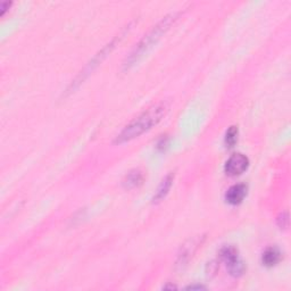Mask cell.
Wrapping results in <instances>:
<instances>
[{
  "mask_svg": "<svg viewBox=\"0 0 291 291\" xmlns=\"http://www.w3.org/2000/svg\"><path fill=\"white\" fill-rule=\"evenodd\" d=\"M188 289L194 290V289H205V288H204V287H201V286H190V287H188Z\"/></svg>",
  "mask_w": 291,
  "mask_h": 291,
  "instance_id": "cell-12",
  "label": "cell"
},
{
  "mask_svg": "<svg viewBox=\"0 0 291 291\" xmlns=\"http://www.w3.org/2000/svg\"><path fill=\"white\" fill-rule=\"evenodd\" d=\"M10 6V2H2L1 5H0V9H1V15L5 14V11L7 10V8H9Z\"/></svg>",
  "mask_w": 291,
  "mask_h": 291,
  "instance_id": "cell-11",
  "label": "cell"
},
{
  "mask_svg": "<svg viewBox=\"0 0 291 291\" xmlns=\"http://www.w3.org/2000/svg\"><path fill=\"white\" fill-rule=\"evenodd\" d=\"M173 180H174L173 173L167 174L166 177L163 179L162 183L159 185L158 189H157L155 196H154V202L162 201L163 199L166 197V194H168V191H170L171 187H172V183H173Z\"/></svg>",
  "mask_w": 291,
  "mask_h": 291,
  "instance_id": "cell-6",
  "label": "cell"
},
{
  "mask_svg": "<svg viewBox=\"0 0 291 291\" xmlns=\"http://www.w3.org/2000/svg\"><path fill=\"white\" fill-rule=\"evenodd\" d=\"M278 224H279V227H280L281 229L282 228L286 229L287 227H288V224H289L288 213L285 212V213H282V214H280V215H279V217H278Z\"/></svg>",
  "mask_w": 291,
  "mask_h": 291,
  "instance_id": "cell-10",
  "label": "cell"
},
{
  "mask_svg": "<svg viewBox=\"0 0 291 291\" xmlns=\"http://www.w3.org/2000/svg\"><path fill=\"white\" fill-rule=\"evenodd\" d=\"M175 20H177V16L173 14L170 15V16H166L158 25H156L147 36H145L144 39L136 46V48L133 49L131 53H130V56L126 58L124 67L130 68L132 65H135V63L141 58V56H144V53L147 52L149 49L152 47V45L156 44V41L167 31L170 25L172 24V22H174Z\"/></svg>",
  "mask_w": 291,
  "mask_h": 291,
  "instance_id": "cell-2",
  "label": "cell"
},
{
  "mask_svg": "<svg viewBox=\"0 0 291 291\" xmlns=\"http://www.w3.org/2000/svg\"><path fill=\"white\" fill-rule=\"evenodd\" d=\"M238 141V128L237 126H231L227 133H225V145L227 147H233Z\"/></svg>",
  "mask_w": 291,
  "mask_h": 291,
  "instance_id": "cell-9",
  "label": "cell"
},
{
  "mask_svg": "<svg viewBox=\"0 0 291 291\" xmlns=\"http://www.w3.org/2000/svg\"><path fill=\"white\" fill-rule=\"evenodd\" d=\"M281 260V251L275 247H270L263 252L262 262L265 266H275Z\"/></svg>",
  "mask_w": 291,
  "mask_h": 291,
  "instance_id": "cell-7",
  "label": "cell"
},
{
  "mask_svg": "<svg viewBox=\"0 0 291 291\" xmlns=\"http://www.w3.org/2000/svg\"><path fill=\"white\" fill-rule=\"evenodd\" d=\"M249 166V159L243 154H235L227 160L224 171L229 177H237L242 174Z\"/></svg>",
  "mask_w": 291,
  "mask_h": 291,
  "instance_id": "cell-4",
  "label": "cell"
},
{
  "mask_svg": "<svg viewBox=\"0 0 291 291\" xmlns=\"http://www.w3.org/2000/svg\"><path fill=\"white\" fill-rule=\"evenodd\" d=\"M144 181V174L143 172H140L139 170H135L126 175L125 180L123 181V185L125 188L128 189H132V188H136L138 186H140L141 183Z\"/></svg>",
  "mask_w": 291,
  "mask_h": 291,
  "instance_id": "cell-8",
  "label": "cell"
},
{
  "mask_svg": "<svg viewBox=\"0 0 291 291\" xmlns=\"http://www.w3.org/2000/svg\"><path fill=\"white\" fill-rule=\"evenodd\" d=\"M247 194V186L246 185H235L232 186L225 194V200L230 205H239L243 201L244 197Z\"/></svg>",
  "mask_w": 291,
  "mask_h": 291,
  "instance_id": "cell-5",
  "label": "cell"
},
{
  "mask_svg": "<svg viewBox=\"0 0 291 291\" xmlns=\"http://www.w3.org/2000/svg\"><path fill=\"white\" fill-rule=\"evenodd\" d=\"M168 110H170V104L166 101L158 102V104L151 106L150 108H148L146 112L140 114L135 120L130 122L120 132V135L116 137L115 143L124 144L126 141H130L144 135L145 132L149 131L155 125L158 124L165 117Z\"/></svg>",
  "mask_w": 291,
  "mask_h": 291,
  "instance_id": "cell-1",
  "label": "cell"
},
{
  "mask_svg": "<svg viewBox=\"0 0 291 291\" xmlns=\"http://www.w3.org/2000/svg\"><path fill=\"white\" fill-rule=\"evenodd\" d=\"M220 256L223 262L227 264L230 274L233 277H240L244 272V264L239 257V252L233 246H225L221 249Z\"/></svg>",
  "mask_w": 291,
  "mask_h": 291,
  "instance_id": "cell-3",
  "label": "cell"
}]
</instances>
